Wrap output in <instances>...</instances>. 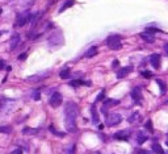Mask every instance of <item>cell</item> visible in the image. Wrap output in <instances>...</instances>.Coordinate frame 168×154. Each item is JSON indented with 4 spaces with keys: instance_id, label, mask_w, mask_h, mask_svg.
<instances>
[{
    "instance_id": "6da1fadb",
    "label": "cell",
    "mask_w": 168,
    "mask_h": 154,
    "mask_svg": "<svg viewBox=\"0 0 168 154\" xmlns=\"http://www.w3.org/2000/svg\"><path fill=\"white\" fill-rule=\"evenodd\" d=\"M79 109L78 105L74 102H68L64 108V122H66V129L70 133L76 132V117H78Z\"/></svg>"
},
{
    "instance_id": "7a4b0ae2",
    "label": "cell",
    "mask_w": 168,
    "mask_h": 154,
    "mask_svg": "<svg viewBox=\"0 0 168 154\" xmlns=\"http://www.w3.org/2000/svg\"><path fill=\"white\" fill-rule=\"evenodd\" d=\"M107 45L109 49L112 50H120L122 43H121V37L118 34H113V36H109L107 39Z\"/></svg>"
},
{
    "instance_id": "3957f363",
    "label": "cell",
    "mask_w": 168,
    "mask_h": 154,
    "mask_svg": "<svg viewBox=\"0 0 168 154\" xmlns=\"http://www.w3.org/2000/svg\"><path fill=\"white\" fill-rule=\"evenodd\" d=\"M122 121V117L120 113H110L107 117V125L108 126H114V125H118L120 122Z\"/></svg>"
},
{
    "instance_id": "277c9868",
    "label": "cell",
    "mask_w": 168,
    "mask_h": 154,
    "mask_svg": "<svg viewBox=\"0 0 168 154\" xmlns=\"http://www.w3.org/2000/svg\"><path fill=\"white\" fill-rule=\"evenodd\" d=\"M30 13L28 12V11H25V12H23V13H20L19 16H17V25L19 26H23V25H25L28 21H30Z\"/></svg>"
},
{
    "instance_id": "5b68a950",
    "label": "cell",
    "mask_w": 168,
    "mask_h": 154,
    "mask_svg": "<svg viewBox=\"0 0 168 154\" xmlns=\"http://www.w3.org/2000/svg\"><path fill=\"white\" fill-rule=\"evenodd\" d=\"M49 103H50L51 107H59V105L62 104V95L59 94V92H54L51 96H50V100H49Z\"/></svg>"
},
{
    "instance_id": "8992f818",
    "label": "cell",
    "mask_w": 168,
    "mask_h": 154,
    "mask_svg": "<svg viewBox=\"0 0 168 154\" xmlns=\"http://www.w3.org/2000/svg\"><path fill=\"white\" fill-rule=\"evenodd\" d=\"M117 104H120V100H117V99H107V100L104 102L103 107H101V112H103V113H107L108 109H109L110 107H113V105H117Z\"/></svg>"
},
{
    "instance_id": "52a82bcc",
    "label": "cell",
    "mask_w": 168,
    "mask_h": 154,
    "mask_svg": "<svg viewBox=\"0 0 168 154\" xmlns=\"http://www.w3.org/2000/svg\"><path fill=\"white\" fill-rule=\"evenodd\" d=\"M133 71V67L131 66H127V67H122L118 70V73H117V78L118 79H122V78H125L126 75H129V74Z\"/></svg>"
},
{
    "instance_id": "ba28073f",
    "label": "cell",
    "mask_w": 168,
    "mask_h": 154,
    "mask_svg": "<svg viewBox=\"0 0 168 154\" xmlns=\"http://www.w3.org/2000/svg\"><path fill=\"white\" fill-rule=\"evenodd\" d=\"M150 62H151L154 69H160V55L152 54L151 57H150Z\"/></svg>"
},
{
    "instance_id": "9c48e42d",
    "label": "cell",
    "mask_w": 168,
    "mask_h": 154,
    "mask_svg": "<svg viewBox=\"0 0 168 154\" xmlns=\"http://www.w3.org/2000/svg\"><path fill=\"white\" fill-rule=\"evenodd\" d=\"M116 140H121V141H127L129 140V132L127 130H121V132H117L116 134L113 136Z\"/></svg>"
},
{
    "instance_id": "30bf717a",
    "label": "cell",
    "mask_w": 168,
    "mask_h": 154,
    "mask_svg": "<svg viewBox=\"0 0 168 154\" xmlns=\"http://www.w3.org/2000/svg\"><path fill=\"white\" fill-rule=\"evenodd\" d=\"M131 98L133 100H135V102H141V99H142V95H141V88L139 87H135V88H133L131 91Z\"/></svg>"
},
{
    "instance_id": "8fae6325",
    "label": "cell",
    "mask_w": 168,
    "mask_h": 154,
    "mask_svg": "<svg viewBox=\"0 0 168 154\" xmlns=\"http://www.w3.org/2000/svg\"><path fill=\"white\" fill-rule=\"evenodd\" d=\"M13 100H8V99H2V104H0V107H2V109L3 111H5V112H8V111H11L12 109V105H8L9 103H12Z\"/></svg>"
},
{
    "instance_id": "7c38bea8",
    "label": "cell",
    "mask_w": 168,
    "mask_h": 154,
    "mask_svg": "<svg viewBox=\"0 0 168 154\" xmlns=\"http://www.w3.org/2000/svg\"><path fill=\"white\" fill-rule=\"evenodd\" d=\"M156 85L159 86V88H160V94L164 95L167 92V85L164 81H162V79H156Z\"/></svg>"
},
{
    "instance_id": "4fadbf2b",
    "label": "cell",
    "mask_w": 168,
    "mask_h": 154,
    "mask_svg": "<svg viewBox=\"0 0 168 154\" xmlns=\"http://www.w3.org/2000/svg\"><path fill=\"white\" fill-rule=\"evenodd\" d=\"M141 37H142L146 42H148V43H152V42H155V37L152 36V34H148V33H142L141 34Z\"/></svg>"
},
{
    "instance_id": "5bb4252c",
    "label": "cell",
    "mask_w": 168,
    "mask_h": 154,
    "mask_svg": "<svg viewBox=\"0 0 168 154\" xmlns=\"http://www.w3.org/2000/svg\"><path fill=\"white\" fill-rule=\"evenodd\" d=\"M19 42H20V36L19 34H15V36L12 37V39H11V49L13 50L15 47L19 45Z\"/></svg>"
},
{
    "instance_id": "9a60e30c",
    "label": "cell",
    "mask_w": 168,
    "mask_h": 154,
    "mask_svg": "<svg viewBox=\"0 0 168 154\" xmlns=\"http://www.w3.org/2000/svg\"><path fill=\"white\" fill-rule=\"evenodd\" d=\"M97 54V47L96 46H92L91 49H88V51L86 53V57L87 58H91V57H93Z\"/></svg>"
},
{
    "instance_id": "2e32d148",
    "label": "cell",
    "mask_w": 168,
    "mask_h": 154,
    "mask_svg": "<svg viewBox=\"0 0 168 154\" xmlns=\"http://www.w3.org/2000/svg\"><path fill=\"white\" fill-rule=\"evenodd\" d=\"M91 112H92V121H93V124H97V122H99V115H97V112H96V107H95V105L92 107Z\"/></svg>"
},
{
    "instance_id": "e0dca14e",
    "label": "cell",
    "mask_w": 168,
    "mask_h": 154,
    "mask_svg": "<svg viewBox=\"0 0 168 154\" xmlns=\"http://www.w3.org/2000/svg\"><path fill=\"white\" fill-rule=\"evenodd\" d=\"M74 6V0H67L63 6L60 7V9H59V12H63V11H66L67 8H70V7H72Z\"/></svg>"
},
{
    "instance_id": "ac0fdd59",
    "label": "cell",
    "mask_w": 168,
    "mask_h": 154,
    "mask_svg": "<svg viewBox=\"0 0 168 154\" xmlns=\"http://www.w3.org/2000/svg\"><path fill=\"white\" fill-rule=\"evenodd\" d=\"M151 148H152V152H154V153H156V154H163V148H162L159 144H154Z\"/></svg>"
},
{
    "instance_id": "d6986e66",
    "label": "cell",
    "mask_w": 168,
    "mask_h": 154,
    "mask_svg": "<svg viewBox=\"0 0 168 154\" xmlns=\"http://www.w3.org/2000/svg\"><path fill=\"white\" fill-rule=\"evenodd\" d=\"M12 132V128L9 125H2L0 126V133H7V134H9Z\"/></svg>"
},
{
    "instance_id": "ffe728a7",
    "label": "cell",
    "mask_w": 168,
    "mask_h": 154,
    "mask_svg": "<svg viewBox=\"0 0 168 154\" xmlns=\"http://www.w3.org/2000/svg\"><path fill=\"white\" fill-rule=\"evenodd\" d=\"M70 75H71V74H70V70H68V69L62 70L60 74H59V77H60L62 79H67V78H70Z\"/></svg>"
},
{
    "instance_id": "44dd1931",
    "label": "cell",
    "mask_w": 168,
    "mask_h": 154,
    "mask_svg": "<svg viewBox=\"0 0 168 154\" xmlns=\"http://www.w3.org/2000/svg\"><path fill=\"white\" fill-rule=\"evenodd\" d=\"M147 136H144L143 133H139L138 134V137H137V142H138V144H143L144 141H147Z\"/></svg>"
},
{
    "instance_id": "7402d4cb",
    "label": "cell",
    "mask_w": 168,
    "mask_h": 154,
    "mask_svg": "<svg viewBox=\"0 0 168 154\" xmlns=\"http://www.w3.org/2000/svg\"><path fill=\"white\" fill-rule=\"evenodd\" d=\"M23 133H24V134H36V133H38V129L24 128V129H23Z\"/></svg>"
},
{
    "instance_id": "603a6c76",
    "label": "cell",
    "mask_w": 168,
    "mask_h": 154,
    "mask_svg": "<svg viewBox=\"0 0 168 154\" xmlns=\"http://www.w3.org/2000/svg\"><path fill=\"white\" fill-rule=\"evenodd\" d=\"M82 85H84V82L80 81V79H75V81L70 82V86H71V87H79V86H82Z\"/></svg>"
},
{
    "instance_id": "cb8c5ba5",
    "label": "cell",
    "mask_w": 168,
    "mask_h": 154,
    "mask_svg": "<svg viewBox=\"0 0 168 154\" xmlns=\"http://www.w3.org/2000/svg\"><path fill=\"white\" fill-rule=\"evenodd\" d=\"M43 77H41V75H33V77H28V78H26V81H28V82H38V81H41V79H42Z\"/></svg>"
},
{
    "instance_id": "d4e9b609",
    "label": "cell",
    "mask_w": 168,
    "mask_h": 154,
    "mask_svg": "<svg viewBox=\"0 0 168 154\" xmlns=\"http://www.w3.org/2000/svg\"><path fill=\"white\" fill-rule=\"evenodd\" d=\"M144 32L148 33V34H155V33H158V32H162V30H159V29H156V28H146Z\"/></svg>"
},
{
    "instance_id": "484cf974",
    "label": "cell",
    "mask_w": 168,
    "mask_h": 154,
    "mask_svg": "<svg viewBox=\"0 0 168 154\" xmlns=\"http://www.w3.org/2000/svg\"><path fill=\"white\" fill-rule=\"evenodd\" d=\"M49 129H50V132H53V133H55L57 136H60V137H64V133H62V132H58V130H55L54 129V126H50V128H49Z\"/></svg>"
},
{
    "instance_id": "4316f807",
    "label": "cell",
    "mask_w": 168,
    "mask_h": 154,
    "mask_svg": "<svg viewBox=\"0 0 168 154\" xmlns=\"http://www.w3.org/2000/svg\"><path fill=\"white\" fill-rule=\"evenodd\" d=\"M138 117H139V113H138V112H134V113L131 115V117L129 118V121H130V122H134L135 120H138Z\"/></svg>"
},
{
    "instance_id": "83f0119b",
    "label": "cell",
    "mask_w": 168,
    "mask_h": 154,
    "mask_svg": "<svg viewBox=\"0 0 168 154\" xmlns=\"http://www.w3.org/2000/svg\"><path fill=\"white\" fill-rule=\"evenodd\" d=\"M146 128H147L151 133H154V128H152V122H151V120H148L147 122H146Z\"/></svg>"
},
{
    "instance_id": "f1b7e54d",
    "label": "cell",
    "mask_w": 168,
    "mask_h": 154,
    "mask_svg": "<svg viewBox=\"0 0 168 154\" xmlns=\"http://www.w3.org/2000/svg\"><path fill=\"white\" fill-rule=\"evenodd\" d=\"M104 96H105V90H101V92L99 94V96H97V99H96V102H100V100H103Z\"/></svg>"
},
{
    "instance_id": "f546056e",
    "label": "cell",
    "mask_w": 168,
    "mask_h": 154,
    "mask_svg": "<svg viewBox=\"0 0 168 154\" xmlns=\"http://www.w3.org/2000/svg\"><path fill=\"white\" fill-rule=\"evenodd\" d=\"M66 154H75V145L74 146H70L67 149V152H66Z\"/></svg>"
},
{
    "instance_id": "4dcf8cb0",
    "label": "cell",
    "mask_w": 168,
    "mask_h": 154,
    "mask_svg": "<svg viewBox=\"0 0 168 154\" xmlns=\"http://www.w3.org/2000/svg\"><path fill=\"white\" fill-rule=\"evenodd\" d=\"M142 75H143L144 78H151V77H152V73H151V71H143Z\"/></svg>"
},
{
    "instance_id": "1f68e13d",
    "label": "cell",
    "mask_w": 168,
    "mask_h": 154,
    "mask_svg": "<svg viewBox=\"0 0 168 154\" xmlns=\"http://www.w3.org/2000/svg\"><path fill=\"white\" fill-rule=\"evenodd\" d=\"M138 154H152V153L148 150H144V149H141V150H138Z\"/></svg>"
},
{
    "instance_id": "d6a6232c",
    "label": "cell",
    "mask_w": 168,
    "mask_h": 154,
    "mask_svg": "<svg viewBox=\"0 0 168 154\" xmlns=\"http://www.w3.org/2000/svg\"><path fill=\"white\" fill-rule=\"evenodd\" d=\"M118 66H120V62H118L117 59H114V61H113V63H112V67H113V69H116V67H118Z\"/></svg>"
},
{
    "instance_id": "836d02e7",
    "label": "cell",
    "mask_w": 168,
    "mask_h": 154,
    "mask_svg": "<svg viewBox=\"0 0 168 154\" xmlns=\"http://www.w3.org/2000/svg\"><path fill=\"white\" fill-rule=\"evenodd\" d=\"M39 98H41V96H39V92H38V91H37V92H34L33 99H34V100H39Z\"/></svg>"
},
{
    "instance_id": "e575fe53",
    "label": "cell",
    "mask_w": 168,
    "mask_h": 154,
    "mask_svg": "<svg viewBox=\"0 0 168 154\" xmlns=\"http://www.w3.org/2000/svg\"><path fill=\"white\" fill-rule=\"evenodd\" d=\"M25 58H26V53H24V54H21V55L19 57V59H21V61L25 59Z\"/></svg>"
},
{
    "instance_id": "d590c367",
    "label": "cell",
    "mask_w": 168,
    "mask_h": 154,
    "mask_svg": "<svg viewBox=\"0 0 168 154\" xmlns=\"http://www.w3.org/2000/svg\"><path fill=\"white\" fill-rule=\"evenodd\" d=\"M2 69H4V62H3V61H0V70H2Z\"/></svg>"
},
{
    "instance_id": "8d00e7d4",
    "label": "cell",
    "mask_w": 168,
    "mask_h": 154,
    "mask_svg": "<svg viewBox=\"0 0 168 154\" xmlns=\"http://www.w3.org/2000/svg\"><path fill=\"white\" fill-rule=\"evenodd\" d=\"M12 154H21V150H20V149H19V150H15Z\"/></svg>"
},
{
    "instance_id": "74e56055",
    "label": "cell",
    "mask_w": 168,
    "mask_h": 154,
    "mask_svg": "<svg viewBox=\"0 0 168 154\" xmlns=\"http://www.w3.org/2000/svg\"><path fill=\"white\" fill-rule=\"evenodd\" d=\"M166 145H167V146H168V140H167V142H166Z\"/></svg>"
},
{
    "instance_id": "f35d334b",
    "label": "cell",
    "mask_w": 168,
    "mask_h": 154,
    "mask_svg": "<svg viewBox=\"0 0 168 154\" xmlns=\"http://www.w3.org/2000/svg\"><path fill=\"white\" fill-rule=\"evenodd\" d=\"M0 15H2V9H0Z\"/></svg>"
},
{
    "instance_id": "ab89813d",
    "label": "cell",
    "mask_w": 168,
    "mask_h": 154,
    "mask_svg": "<svg viewBox=\"0 0 168 154\" xmlns=\"http://www.w3.org/2000/svg\"><path fill=\"white\" fill-rule=\"evenodd\" d=\"M0 36H2V32H0Z\"/></svg>"
},
{
    "instance_id": "60d3db41",
    "label": "cell",
    "mask_w": 168,
    "mask_h": 154,
    "mask_svg": "<svg viewBox=\"0 0 168 154\" xmlns=\"http://www.w3.org/2000/svg\"><path fill=\"white\" fill-rule=\"evenodd\" d=\"M167 137H168V133H167Z\"/></svg>"
},
{
    "instance_id": "b9f144b4",
    "label": "cell",
    "mask_w": 168,
    "mask_h": 154,
    "mask_svg": "<svg viewBox=\"0 0 168 154\" xmlns=\"http://www.w3.org/2000/svg\"><path fill=\"white\" fill-rule=\"evenodd\" d=\"M167 54H168V53H167Z\"/></svg>"
}]
</instances>
